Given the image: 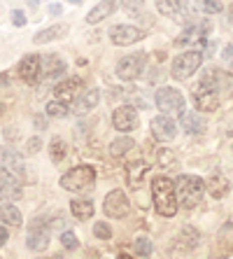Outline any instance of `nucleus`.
<instances>
[{"label":"nucleus","mask_w":233,"mask_h":259,"mask_svg":"<svg viewBox=\"0 0 233 259\" xmlns=\"http://www.w3.org/2000/svg\"><path fill=\"white\" fill-rule=\"evenodd\" d=\"M152 196H154V208L159 215L173 217L177 212V194H175V182L166 175H159L152 182Z\"/></svg>","instance_id":"nucleus-1"},{"label":"nucleus","mask_w":233,"mask_h":259,"mask_svg":"<svg viewBox=\"0 0 233 259\" xmlns=\"http://www.w3.org/2000/svg\"><path fill=\"white\" fill-rule=\"evenodd\" d=\"M205 192V180L196 178V175H179L175 180V194H177V203L184 208H196L203 199Z\"/></svg>","instance_id":"nucleus-2"},{"label":"nucleus","mask_w":233,"mask_h":259,"mask_svg":"<svg viewBox=\"0 0 233 259\" xmlns=\"http://www.w3.org/2000/svg\"><path fill=\"white\" fill-rule=\"evenodd\" d=\"M154 101H156V108L161 110V115H168V117L177 115V117H182L187 112L182 91L173 89V87H161V89H156Z\"/></svg>","instance_id":"nucleus-3"},{"label":"nucleus","mask_w":233,"mask_h":259,"mask_svg":"<svg viewBox=\"0 0 233 259\" xmlns=\"http://www.w3.org/2000/svg\"><path fill=\"white\" fill-rule=\"evenodd\" d=\"M94 182H96V170L91 166H75L61 178V187L68 192H84L94 187Z\"/></svg>","instance_id":"nucleus-4"},{"label":"nucleus","mask_w":233,"mask_h":259,"mask_svg":"<svg viewBox=\"0 0 233 259\" xmlns=\"http://www.w3.org/2000/svg\"><path fill=\"white\" fill-rule=\"evenodd\" d=\"M201 66H203V52H201V49L182 52V54L173 61V77L175 79H189Z\"/></svg>","instance_id":"nucleus-5"},{"label":"nucleus","mask_w":233,"mask_h":259,"mask_svg":"<svg viewBox=\"0 0 233 259\" xmlns=\"http://www.w3.org/2000/svg\"><path fill=\"white\" fill-rule=\"evenodd\" d=\"M145 63H147V54L137 52V54H128L117 63V77L126 79V82H133L143 75L145 70Z\"/></svg>","instance_id":"nucleus-6"},{"label":"nucleus","mask_w":233,"mask_h":259,"mask_svg":"<svg viewBox=\"0 0 233 259\" xmlns=\"http://www.w3.org/2000/svg\"><path fill=\"white\" fill-rule=\"evenodd\" d=\"M103 210H105V215L108 217H112V220L126 217L128 215V210H131L128 196H126L121 189H112V192L105 196V201H103Z\"/></svg>","instance_id":"nucleus-7"},{"label":"nucleus","mask_w":233,"mask_h":259,"mask_svg":"<svg viewBox=\"0 0 233 259\" xmlns=\"http://www.w3.org/2000/svg\"><path fill=\"white\" fill-rule=\"evenodd\" d=\"M143 30L135 28V26H128V24H117L110 28V40L112 45L117 47H128V45H135L143 40Z\"/></svg>","instance_id":"nucleus-8"},{"label":"nucleus","mask_w":233,"mask_h":259,"mask_svg":"<svg viewBox=\"0 0 233 259\" xmlns=\"http://www.w3.org/2000/svg\"><path fill=\"white\" fill-rule=\"evenodd\" d=\"M24 180H19L12 170H7L5 166H0V196H5V201H17L24 194Z\"/></svg>","instance_id":"nucleus-9"},{"label":"nucleus","mask_w":233,"mask_h":259,"mask_svg":"<svg viewBox=\"0 0 233 259\" xmlns=\"http://www.w3.org/2000/svg\"><path fill=\"white\" fill-rule=\"evenodd\" d=\"M112 124L119 133H131L137 126V110L133 105H119L112 115Z\"/></svg>","instance_id":"nucleus-10"},{"label":"nucleus","mask_w":233,"mask_h":259,"mask_svg":"<svg viewBox=\"0 0 233 259\" xmlns=\"http://www.w3.org/2000/svg\"><path fill=\"white\" fill-rule=\"evenodd\" d=\"M19 77L24 79V82H28V84H35L37 79H40L42 75V59L37 54H28L21 59V63H19L17 68Z\"/></svg>","instance_id":"nucleus-11"},{"label":"nucleus","mask_w":233,"mask_h":259,"mask_svg":"<svg viewBox=\"0 0 233 259\" xmlns=\"http://www.w3.org/2000/svg\"><path fill=\"white\" fill-rule=\"evenodd\" d=\"M152 136H154L159 143H168L177 136V124L168 115H159L152 119Z\"/></svg>","instance_id":"nucleus-12"},{"label":"nucleus","mask_w":233,"mask_h":259,"mask_svg":"<svg viewBox=\"0 0 233 259\" xmlns=\"http://www.w3.org/2000/svg\"><path fill=\"white\" fill-rule=\"evenodd\" d=\"M79 91H84V79L82 77H68V79H63V82L56 84L54 94H56V101H61V103H66L68 105L70 101L77 98Z\"/></svg>","instance_id":"nucleus-13"},{"label":"nucleus","mask_w":233,"mask_h":259,"mask_svg":"<svg viewBox=\"0 0 233 259\" xmlns=\"http://www.w3.org/2000/svg\"><path fill=\"white\" fill-rule=\"evenodd\" d=\"M49 238H52V236H49L47 227H42L40 222H35V224H30L28 236H26V245H28L33 252H42V250H47Z\"/></svg>","instance_id":"nucleus-14"},{"label":"nucleus","mask_w":233,"mask_h":259,"mask_svg":"<svg viewBox=\"0 0 233 259\" xmlns=\"http://www.w3.org/2000/svg\"><path fill=\"white\" fill-rule=\"evenodd\" d=\"M0 166H5L7 170H12L14 175H17L19 180H24V159H21V154L14 150H10V147H5V150H0Z\"/></svg>","instance_id":"nucleus-15"},{"label":"nucleus","mask_w":233,"mask_h":259,"mask_svg":"<svg viewBox=\"0 0 233 259\" xmlns=\"http://www.w3.org/2000/svg\"><path fill=\"white\" fill-rule=\"evenodd\" d=\"M42 75H47V79H56L66 75V61L59 54H44L42 56Z\"/></svg>","instance_id":"nucleus-16"},{"label":"nucleus","mask_w":233,"mask_h":259,"mask_svg":"<svg viewBox=\"0 0 233 259\" xmlns=\"http://www.w3.org/2000/svg\"><path fill=\"white\" fill-rule=\"evenodd\" d=\"M121 0H103V3H98L94 10H91L89 14H86V24H91V26H96V24H101L103 19H108L110 14L117 10V5H119Z\"/></svg>","instance_id":"nucleus-17"},{"label":"nucleus","mask_w":233,"mask_h":259,"mask_svg":"<svg viewBox=\"0 0 233 259\" xmlns=\"http://www.w3.org/2000/svg\"><path fill=\"white\" fill-rule=\"evenodd\" d=\"M150 166L143 161V159H137V161H131L126 166V182H128V187L131 189H137L143 185V178L147 175Z\"/></svg>","instance_id":"nucleus-18"},{"label":"nucleus","mask_w":233,"mask_h":259,"mask_svg":"<svg viewBox=\"0 0 233 259\" xmlns=\"http://www.w3.org/2000/svg\"><path fill=\"white\" fill-rule=\"evenodd\" d=\"M68 33V26L66 24H54L49 26V28H42L35 37H33V42L35 45H44V42H52V40H59Z\"/></svg>","instance_id":"nucleus-19"},{"label":"nucleus","mask_w":233,"mask_h":259,"mask_svg":"<svg viewBox=\"0 0 233 259\" xmlns=\"http://www.w3.org/2000/svg\"><path fill=\"white\" fill-rule=\"evenodd\" d=\"M205 187H208V192H210V196L212 199H224L228 194V189H231V185H228V180L224 178V175H212L208 182H205Z\"/></svg>","instance_id":"nucleus-20"},{"label":"nucleus","mask_w":233,"mask_h":259,"mask_svg":"<svg viewBox=\"0 0 233 259\" xmlns=\"http://www.w3.org/2000/svg\"><path fill=\"white\" fill-rule=\"evenodd\" d=\"M0 222L12 224V227H19V224L24 222L21 210H19L12 201H3V203H0Z\"/></svg>","instance_id":"nucleus-21"},{"label":"nucleus","mask_w":233,"mask_h":259,"mask_svg":"<svg viewBox=\"0 0 233 259\" xmlns=\"http://www.w3.org/2000/svg\"><path fill=\"white\" fill-rule=\"evenodd\" d=\"M98 101H101V91H98V89L84 91V96L75 103V112H77V115H84V112H89V110L96 108Z\"/></svg>","instance_id":"nucleus-22"},{"label":"nucleus","mask_w":233,"mask_h":259,"mask_svg":"<svg viewBox=\"0 0 233 259\" xmlns=\"http://www.w3.org/2000/svg\"><path fill=\"white\" fill-rule=\"evenodd\" d=\"M70 210L77 220H91V217H94V201L75 199V201H70Z\"/></svg>","instance_id":"nucleus-23"},{"label":"nucleus","mask_w":233,"mask_h":259,"mask_svg":"<svg viewBox=\"0 0 233 259\" xmlns=\"http://www.w3.org/2000/svg\"><path fill=\"white\" fill-rule=\"evenodd\" d=\"M179 121H182V128H184L189 136H194V133H201V131H203V126H205V121L201 119L196 112H184V115L179 117Z\"/></svg>","instance_id":"nucleus-24"},{"label":"nucleus","mask_w":233,"mask_h":259,"mask_svg":"<svg viewBox=\"0 0 233 259\" xmlns=\"http://www.w3.org/2000/svg\"><path fill=\"white\" fill-rule=\"evenodd\" d=\"M135 147V140L128 138V136H121V138H117L112 145H110V154L112 157H124L128 150H133Z\"/></svg>","instance_id":"nucleus-25"},{"label":"nucleus","mask_w":233,"mask_h":259,"mask_svg":"<svg viewBox=\"0 0 233 259\" xmlns=\"http://www.w3.org/2000/svg\"><path fill=\"white\" fill-rule=\"evenodd\" d=\"M68 154V145L63 138H54L52 140V145H49V157H52V161L54 163H61L63 159H66Z\"/></svg>","instance_id":"nucleus-26"},{"label":"nucleus","mask_w":233,"mask_h":259,"mask_svg":"<svg viewBox=\"0 0 233 259\" xmlns=\"http://www.w3.org/2000/svg\"><path fill=\"white\" fill-rule=\"evenodd\" d=\"M182 7V0H156V10L166 17H175Z\"/></svg>","instance_id":"nucleus-27"},{"label":"nucleus","mask_w":233,"mask_h":259,"mask_svg":"<svg viewBox=\"0 0 233 259\" xmlns=\"http://www.w3.org/2000/svg\"><path fill=\"white\" fill-rule=\"evenodd\" d=\"M68 112H70V110H68V105H66V103H61V101H52V103H47V108H44V115H47V117H56V119H63Z\"/></svg>","instance_id":"nucleus-28"},{"label":"nucleus","mask_w":233,"mask_h":259,"mask_svg":"<svg viewBox=\"0 0 233 259\" xmlns=\"http://www.w3.org/2000/svg\"><path fill=\"white\" fill-rule=\"evenodd\" d=\"M133 250H135L137 257H150L152 254V241L150 238H145V236H140V238H135V243H133Z\"/></svg>","instance_id":"nucleus-29"},{"label":"nucleus","mask_w":233,"mask_h":259,"mask_svg":"<svg viewBox=\"0 0 233 259\" xmlns=\"http://www.w3.org/2000/svg\"><path fill=\"white\" fill-rule=\"evenodd\" d=\"M61 243H63L66 250H77V245H79L77 236L72 234V231H63V234H61Z\"/></svg>","instance_id":"nucleus-30"},{"label":"nucleus","mask_w":233,"mask_h":259,"mask_svg":"<svg viewBox=\"0 0 233 259\" xmlns=\"http://www.w3.org/2000/svg\"><path fill=\"white\" fill-rule=\"evenodd\" d=\"M94 236H96V238H103V241H108L110 236H112V229H110L105 222H96L94 224Z\"/></svg>","instance_id":"nucleus-31"},{"label":"nucleus","mask_w":233,"mask_h":259,"mask_svg":"<svg viewBox=\"0 0 233 259\" xmlns=\"http://www.w3.org/2000/svg\"><path fill=\"white\" fill-rule=\"evenodd\" d=\"M224 10L221 0H203V12L205 14H219Z\"/></svg>","instance_id":"nucleus-32"},{"label":"nucleus","mask_w":233,"mask_h":259,"mask_svg":"<svg viewBox=\"0 0 233 259\" xmlns=\"http://www.w3.org/2000/svg\"><path fill=\"white\" fill-rule=\"evenodd\" d=\"M198 35V28L196 26H189V28H184V33L177 37V45H187V42H192L194 37Z\"/></svg>","instance_id":"nucleus-33"},{"label":"nucleus","mask_w":233,"mask_h":259,"mask_svg":"<svg viewBox=\"0 0 233 259\" xmlns=\"http://www.w3.org/2000/svg\"><path fill=\"white\" fill-rule=\"evenodd\" d=\"M121 5H124L126 10H128V12L135 14L137 10H140V7L145 5V0H121Z\"/></svg>","instance_id":"nucleus-34"},{"label":"nucleus","mask_w":233,"mask_h":259,"mask_svg":"<svg viewBox=\"0 0 233 259\" xmlns=\"http://www.w3.org/2000/svg\"><path fill=\"white\" fill-rule=\"evenodd\" d=\"M12 24H14V26H19V28H21V26L26 24V14H24V10H14V12H12Z\"/></svg>","instance_id":"nucleus-35"},{"label":"nucleus","mask_w":233,"mask_h":259,"mask_svg":"<svg viewBox=\"0 0 233 259\" xmlns=\"http://www.w3.org/2000/svg\"><path fill=\"white\" fill-rule=\"evenodd\" d=\"M40 147H42V140H40V138H30L28 145H26L28 154H35V152H40Z\"/></svg>","instance_id":"nucleus-36"},{"label":"nucleus","mask_w":233,"mask_h":259,"mask_svg":"<svg viewBox=\"0 0 233 259\" xmlns=\"http://www.w3.org/2000/svg\"><path fill=\"white\" fill-rule=\"evenodd\" d=\"M221 56H224V61H226L228 66H233V42H228L226 47H224V54Z\"/></svg>","instance_id":"nucleus-37"},{"label":"nucleus","mask_w":233,"mask_h":259,"mask_svg":"<svg viewBox=\"0 0 233 259\" xmlns=\"http://www.w3.org/2000/svg\"><path fill=\"white\" fill-rule=\"evenodd\" d=\"M7 236H10V234H7V229L3 227V224H0V247H3V245L7 243Z\"/></svg>","instance_id":"nucleus-38"},{"label":"nucleus","mask_w":233,"mask_h":259,"mask_svg":"<svg viewBox=\"0 0 233 259\" xmlns=\"http://www.w3.org/2000/svg\"><path fill=\"white\" fill-rule=\"evenodd\" d=\"M49 12L54 14V17H59V14H61V5H59V3H52V5H49Z\"/></svg>","instance_id":"nucleus-39"},{"label":"nucleus","mask_w":233,"mask_h":259,"mask_svg":"<svg viewBox=\"0 0 233 259\" xmlns=\"http://www.w3.org/2000/svg\"><path fill=\"white\" fill-rule=\"evenodd\" d=\"M0 87H10V75L7 72H0Z\"/></svg>","instance_id":"nucleus-40"},{"label":"nucleus","mask_w":233,"mask_h":259,"mask_svg":"<svg viewBox=\"0 0 233 259\" xmlns=\"http://www.w3.org/2000/svg\"><path fill=\"white\" fill-rule=\"evenodd\" d=\"M35 126H37V128L44 126V119H42V117H35Z\"/></svg>","instance_id":"nucleus-41"},{"label":"nucleus","mask_w":233,"mask_h":259,"mask_svg":"<svg viewBox=\"0 0 233 259\" xmlns=\"http://www.w3.org/2000/svg\"><path fill=\"white\" fill-rule=\"evenodd\" d=\"M228 21H231V24H233V5L228 7Z\"/></svg>","instance_id":"nucleus-42"},{"label":"nucleus","mask_w":233,"mask_h":259,"mask_svg":"<svg viewBox=\"0 0 233 259\" xmlns=\"http://www.w3.org/2000/svg\"><path fill=\"white\" fill-rule=\"evenodd\" d=\"M119 259H133V257H128V254H119Z\"/></svg>","instance_id":"nucleus-43"},{"label":"nucleus","mask_w":233,"mask_h":259,"mask_svg":"<svg viewBox=\"0 0 233 259\" xmlns=\"http://www.w3.org/2000/svg\"><path fill=\"white\" fill-rule=\"evenodd\" d=\"M3 112H5V105H3V103H0V115H3Z\"/></svg>","instance_id":"nucleus-44"},{"label":"nucleus","mask_w":233,"mask_h":259,"mask_svg":"<svg viewBox=\"0 0 233 259\" xmlns=\"http://www.w3.org/2000/svg\"><path fill=\"white\" fill-rule=\"evenodd\" d=\"M70 3H72V5H79V3H82V0H70Z\"/></svg>","instance_id":"nucleus-45"},{"label":"nucleus","mask_w":233,"mask_h":259,"mask_svg":"<svg viewBox=\"0 0 233 259\" xmlns=\"http://www.w3.org/2000/svg\"><path fill=\"white\" fill-rule=\"evenodd\" d=\"M52 259H63V257H61V254H56V257H52Z\"/></svg>","instance_id":"nucleus-46"},{"label":"nucleus","mask_w":233,"mask_h":259,"mask_svg":"<svg viewBox=\"0 0 233 259\" xmlns=\"http://www.w3.org/2000/svg\"><path fill=\"white\" fill-rule=\"evenodd\" d=\"M0 199H3V196H0Z\"/></svg>","instance_id":"nucleus-47"}]
</instances>
